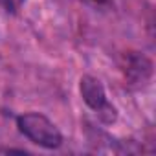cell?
Here are the masks:
<instances>
[{
	"label": "cell",
	"instance_id": "6da1fadb",
	"mask_svg": "<svg viewBox=\"0 0 156 156\" xmlns=\"http://www.w3.org/2000/svg\"><path fill=\"white\" fill-rule=\"evenodd\" d=\"M19 130L35 145L44 149H57L62 145V134L55 127L53 121H50L44 114L39 112H26L17 118Z\"/></svg>",
	"mask_w": 156,
	"mask_h": 156
},
{
	"label": "cell",
	"instance_id": "5b68a950",
	"mask_svg": "<svg viewBox=\"0 0 156 156\" xmlns=\"http://www.w3.org/2000/svg\"><path fill=\"white\" fill-rule=\"evenodd\" d=\"M88 4L96 6V8H105V6H110V0H87Z\"/></svg>",
	"mask_w": 156,
	"mask_h": 156
},
{
	"label": "cell",
	"instance_id": "7a4b0ae2",
	"mask_svg": "<svg viewBox=\"0 0 156 156\" xmlns=\"http://www.w3.org/2000/svg\"><path fill=\"white\" fill-rule=\"evenodd\" d=\"M79 90H81L83 101L98 114V118L103 123L110 125V123H114L118 119V110L107 99L105 87L101 85L99 79H96L94 75H83L81 83H79Z\"/></svg>",
	"mask_w": 156,
	"mask_h": 156
},
{
	"label": "cell",
	"instance_id": "3957f363",
	"mask_svg": "<svg viewBox=\"0 0 156 156\" xmlns=\"http://www.w3.org/2000/svg\"><path fill=\"white\" fill-rule=\"evenodd\" d=\"M121 72L129 88H143L152 77V61L140 51H127L121 59Z\"/></svg>",
	"mask_w": 156,
	"mask_h": 156
},
{
	"label": "cell",
	"instance_id": "277c9868",
	"mask_svg": "<svg viewBox=\"0 0 156 156\" xmlns=\"http://www.w3.org/2000/svg\"><path fill=\"white\" fill-rule=\"evenodd\" d=\"M24 2L26 0H2V4H4L8 13H19L20 8L24 6Z\"/></svg>",
	"mask_w": 156,
	"mask_h": 156
}]
</instances>
